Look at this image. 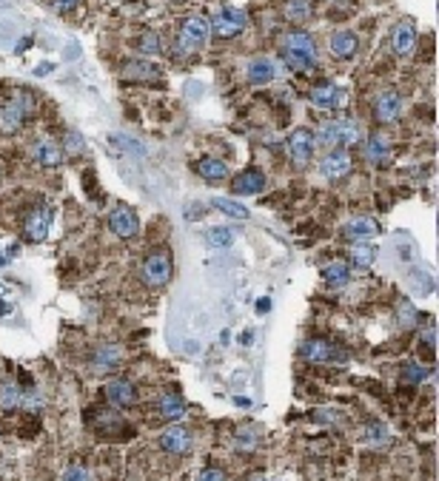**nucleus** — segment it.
<instances>
[{"label":"nucleus","instance_id":"f257e3e1","mask_svg":"<svg viewBox=\"0 0 439 481\" xmlns=\"http://www.w3.org/2000/svg\"><path fill=\"white\" fill-rule=\"evenodd\" d=\"M283 60L297 68V71H308L317 66V43L308 32L303 29H291L283 37Z\"/></svg>","mask_w":439,"mask_h":481},{"label":"nucleus","instance_id":"f03ea898","mask_svg":"<svg viewBox=\"0 0 439 481\" xmlns=\"http://www.w3.org/2000/svg\"><path fill=\"white\" fill-rule=\"evenodd\" d=\"M35 111V103H32V94L29 91H12L6 103L0 106V131L3 134H15L26 117Z\"/></svg>","mask_w":439,"mask_h":481},{"label":"nucleus","instance_id":"7ed1b4c3","mask_svg":"<svg viewBox=\"0 0 439 481\" xmlns=\"http://www.w3.org/2000/svg\"><path fill=\"white\" fill-rule=\"evenodd\" d=\"M209 35H212V23L209 20H205V17H189L180 26V40H177L180 55L194 52L197 46H203L205 40H209Z\"/></svg>","mask_w":439,"mask_h":481},{"label":"nucleus","instance_id":"20e7f679","mask_svg":"<svg viewBox=\"0 0 439 481\" xmlns=\"http://www.w3.org/2000/svg\"><path fill=\"white\" fill-rule=\"evenodd\" d=\"M171 276V256L166 251H154L143 262V282L149 287H163Z\"/></svg>","mask_w":439,"mask_h":481},{"label":"nucleus","instance_id":"39448f33","mask_svg":"<svg viewBox=\"0 0 439 481\" xmlns=\"http://www.w3.org/2000/svg\"><path fill=\"white\" fill-rule=\"evenodd\" d=\"M319 146H342V142H357L359 140V131L354 123H348V120H337V123H326L319 129Z\"/></svg>","mask_w":439,"mask_h":481},{"label":"nucleus","instance_id":"423d86ee","mask_svg":"<svg viewBox=\"0 0 439 481\" xmlns=\"http://www.w3.org/2000/svg\"><path fill=\"white\" fill-rule=\"evenodd\" d=\"M160 447H163L166 453H171V455L189 453L192 450V433L183 424H171V427H166L163 433H160Z\"/></svg>","mask_w":439,"mask_h":481},{"label":"nucleus","instance_id":"0eeeda50","mask_svg":"<svg viewBox=\"0 0 439 481\" xmlns=\"http://www.w3.org/2000/svg\"><path fill=\"white\" fill-rule=\"evenodd\" d=\"M109 228L114 231V236L129 239V236L137 234V228H140V220H137V214L129 205H118L109 216Z\"/></svg>","mask_w":439,"mask_h":481},{"label":"nucleus","instance_id":"6e6552de","mask_svg":"<svg viewBox=\"0 0 439 481\" xmlns=\"http://www.w3.org/2000/svg\"><path fill=\"white\" fill-rule=\"evenodd\" d=\"M314 142L317 140H314V134L308 129L291 131V137H288V154H291V160L297 165H306L311 160V154H314Z\"/></svg>","mask_w":439,"mask_h":481},{"label":"nucleus","instance_id":"1a4fd4ad","mask_svg":"<svg viewBox=\"0 0 439 481\" xmlns=\"http://www.w3.org/2000/svg\"><path fill=\"white\" fill-rule=\"evenodd\" d=\"M49 223H52V211L46 208V205H37L26 216V225H23V231H26V236L32 239V243H43V239L49 236Z\"/></svg>","mask_w":439,"mask_h":481},{"label":"nucleus","instance_id":"9d476101","mask_svg":"<svg viewBox=\"0 0 439 481\" xmlns=\"http://www.w3.org/2000/svg\"><path fill=\"white\" fill-rule=\"evenodd\" d=\"M319 171L326 174L328 180H342L345 174L351 171V154L345 151L342 146H339V149H334V151H331L326 160L319 162Z\"/></svg>","mask_w":439,"mask_h":481},{"label":"nucleus","instance_id":"9b49d317","mask_svg":"<svg viewBox=\"0 0 439 481\" xmlns=\"http://www.w3.org/2000/svg\"><path fill=\"white\" fill-rule=\"evenodd\" d=\"M311 103L322 111H334L339 106H345V88L334 86V83H326V86H319L311 91Z\"/></svg>","mask_w":439,"mask_h":481},{"label":"nucleus","instance_id":"f8f14e48","mask_svg":"<svg viewBox=\"0 0 439 481\" xmlns=\"http://www.w3.org/2000/svg\"><path fill=\"white\" fill-rule=\"evenodd\" d=\"M243 26H245V15L237 12V9H225V12H220V17L212 23V32H214L217 37H234V35L243 32Z\"/></svg>","mask_w":439,"mask_h":481},{"label":"nucleus","instance_id":"ddd939ff","mask_svg":"<svg viewBox=\"0 0 439 481\" xmlns=\"http://www.w3.org/2000/svg\"><path fill=\"white\" fill-rule=\"evenodd\" d=\"M400 94L397 91H382L380 97L374 100V117L380 120V123H394V120L400 117Z\"/></svg>","mask_w":439,"mask_h":481},{"label":"nucleus","instance_id":"4468645a","mask_svg":"<svg viewBox=\"0 0 439 481\" xmlns=\"http://www.w3.org/2000/svg\"><path fill=\"white\" fill-rule=\"evenodd\" d=\"M413 49H417V26H413L411 20H402L394 29V55L408 57Z\"/></svg>","mask_w":439,"mask_h":481},{"label":"nucleus","instance_id":"2eb2a0df","mask_svg":"<svg viewBox=\"0 0 439 481\" xmlns=\"http://www.w3.org/2000/svg\"><path fill=\"white\" fill-rule=\"evenodd\" d=\"M331 55L334 57H339V60H351L354 55H357V49H359V40H357V35L354 32H348V29H339V32H334L331 35Z\"/></svg>","mask_w":439,"mask_h":481},{"label":"nucleus","instance_id":"dca6fc26","mask_svg":"<svg viewBox=\"0 0 439 481\" xmlns=\"http://www.w3.org/2000/svg\"><path fill=\"white\" fill-rule=\"evenodd\" d=\"M106 399L114 404V407H131L137 402V388L126 379H114L109 388H106Z\"/></svg>","mask_w":439,"mask_h":481},{"label":"nucleus","instance_id":"f3484780","mask_svg":"<svg viewBox=\"0 0 439 481\" xmlns=\"http://www.w3.org/2000/svg\"><path fill=\"white\" fill-rule=\"evenodd\" d=\"M277 75H280V66H277V60H271V57H257V60L248 63V80L254 86L271 83Z\"/></svg>","mask_w":439,"mask_h":481},{"label":"nucleus","instance_id":"a211bd4d","mask_svg":"<svg viewBox=\"0 0 439 481\" xmlns=\"http://www.w3.org/2000/svg\"><path fill=\"white\" fill-rule=\"evenodd\" d=\"M377 231L380 228H377V223L371 220V216H357V220H348L342 225V234L348 239H354V243H365V239H371Z\"/></svg>","mask_w":439,"mask_h":481},{"label":"nucleus","instance_id":"6ab92c4d","mask_svg":"<svg viewBox=\"0 0 439 481\" xmlns=\"http://www.w3.org/2000/svg\"><path fill=\"white\" fill-rule=\"evenodd\" d=\"M35 160L40 162V165H49V168H55V165H60L63 162V151H60V146L57 142H52V140H46V137H40L37 142H35Z\"/></svg>","mask_w":439,"mask_h":481},{"label":"nucleus","instance_id":"aec40b11","mask_svg":"<svg viewBox=\"0 0 439 481\" xmlns=\"http://www.w3.org/2000/svg\"><path fill=\"white\" fill-rule=\"evenodd\" d=\"M237 191V194H260V191L265 188V177L254 168V171H243L234 177V185H231Z\"/></svg>","mask_w":439,"mask_h":481},{"label":"nucleus","instance_id":"412c9836","mask_svg":"<svg viewBox=\"0 0 439 481\" xmlns=\"http://www.w3.org/2000/svg\"><path fill=\"white\" fill-rule=\"evenodd\" d=\"M157 413L163 419H183L186 416V404L177 393H163L157 399Z\"/></svg>","mask_w":439,"mask_h":481},{"label":"nucleus","instance_id":"4be33fe9","mask_svg":"<svg viewBox=\"0 0 439 481\" xmlns=\"http://www.w3.org/2000/svg\"><path fill=\"white\" fill-rule=\"evenodd\" d=\"M299 353H303V359H308V362H328V359L334 356V350H331V345H328L326 339H311V342H306Z\"/></svg>","mask_w":439,"mask_h":481},{"label":"nucleus","instance_id":"5701e85b","mask_svg":"<svg viewBox=\"0 0 439 481\" xmlns=\"http://www.w3.org/2000/svg\"><path fill=\"white\" fill-rule=\"evenodd\" d=\"M391 154V142L385 134H374L371 140H368V146H365V157L371 160V162H385Z\"/></svg>","mask_w":439,"mask_h":481},{"label":"nucleus","instance_id":"b1692460","mask_svg":"<svg viewBox=\"0 0 439 481\" xmlns=\"http://www.w3.org/2000/svg\"><path fill=\"white\" fill-rule=\"evenodd\" d=\"M197 171H200V177H205V180H225V177H228V165H225L223 160L205 157V160L197 162Z\"/></svg>","mask_w":439,"mask_h":481},{"label":"nucleus","instance_id":"393cba45","mask_svg":"<svg viewBox=\"0 0 439 481\" xmlns=\"http://www.w3.org/2000/svg\"><path fill=\"white\" fill-rule=\"evenodd\" d=\"M23 399V390L17 388L15 381H3L0 384V411H15Z\"/></svg>","mask_w":439,"mask_h":481},{"label":"nucleus","instance_id":"a878e982","mask_svg":"<svg viewBox=\"0 0 439 481\" xmlns=\"http://www.w3.org/2000/svg\"><path fill=\"white\" fill-rule=\"evenodd\" d=\"M118 362H120V348H114V345L97 348V353H95V368L97 370H111Z\"/></svg>","mask_w":439,"mask_h":481},{"label":"nucleus","instance_id":"bb28decb","mask_svg":"<svg viewBox=\"0 0 439 481\" xmlns=\"http://www.w3.org/2000/svg\"><path fill=\"white\" fill-rule=\"evenodd\" d=\"M123 71H126V77H129V80H154V77L160 75V68H157V66L143 63V60H140V63H129Z\"/></svg>","mask_w":439,"mask_h":481},{"label":"nucleus","instance_id":"cd10ccee","mask_svg":"<svg viewBox=\"0 0 439 481\" xmlns=\"http://www.w3.org/2000/svg\"><path fill=\"white\" fill-rule=\"evenodd\" d=\"M286 17L291 23L308 20L311 17V3H308V0H288V3H286Z\"/></svg>","mask_w":439,"mask_h":481},{"label":"nucleus","instance_id":"c85d7f7f","mask_svg":"<svg viewBox=\"0 0 439 481\" xmlns=\"http://www.w3.org/2000/svg\"><path fill=\"white\" fill-rule=\"evenodd\" d=\"M348 265L345 262H328L326 268H322V276H326V282H331V285H345L348 282Z\"/></svg>","mask_w":439,"mask_h":481},{"label":"nucleus","instance_id":"c756f323","mask_svg":"<svg viewBox=\"0 0 439 481\" xmlns=\"http://www.w3.org/2000/svg\"><path fill=\"white\" fill-rule=\"evenodd\" d=\"M214 205L225 214V216H234V220H248V208L245 205H240V202H234V200H225V197H217L214 200Z\"/></svg>","mask_w":439,"mask_h":481},{"label":"nucleus","instance_id":"7c9ffc66","mask_svg":"<svg viewBox=\"0 0 439 481\" xmlns=\"http://www.w3.org/2000/svg\"><path fill=\"white\" fill-rule=\"evenodd\" d=\"M351 259H354V265H357V268H368V265H371V262L377 259V248H374V245L359 243V245L351 251Z\"/></svg>","mask_w":439,"mask_h":481},{"label":"nucleus","instance_id":"2f4dec72","mask_svg":"<svg viewBox=\"0 0 439 481\" xmlns=\"http://www.w3.org/2000/svg\"><path fill=\"white\" fill-rule=\"evenodd\" d=\"M365 442L371 444V447L388 444V427H382V424H368V427H365Z\"/></svg>","mask_w":439,"mask_h":481},{"label":"nucleus","instance_id":"473e14b6","mask_svg":"<svg viewBox=\"0 0 439 481\" xmlns=\"http://www.w3.org/2000/svg\"><path fill=\"white\" fill-rule=\"evenodd\" d=\"M209 243L214 248H228L231 243H234V234H231L228 228H212L209 231Z\"/></svg>","mask_w":439,"mask_h":481},{"label":"nucleus","instance_id":"72a5a7b5","mask_svg":"<svg viewBox=\"0 0 439 481\" xmlns=\"http://www.w3.org/2000/svg\"><path fill=\"white\" fill-rule=\"evenodd\" d=\"M428 376V368H422V365H405L402 368V381H411V384H417V381H422Z\"/></svg>","mask_w":439,"mask_h":481},{"label":"nucleus","instance_id":"f704fd0d","mask_svg":"<svg viewBox=\"0 0 439 481\" xmlns=\"http://www.w3.org/2000/svg\"><path fill=\"white\" fill-rule=\"evenodd\" d=\"M160 49H163V43H160L157 35H143V37H140V52L154 55V52H160Z\"/></svg>","mask_w":439,"mask_h":481},{"label":"nucleus","instance_id":"c9c22d12","mask_svg":"<svg viewBox=\"0 0 439 481\" xmlns=\"http://www.w3.org/2000/svg\"><path fill=\"white\" fill-rule=\"evenodd\" d=\"M83 149H86V146H83L80 134H75V131H72V134H66V151H68V154H80Z\"/></svg>","mask_w":439,"mask_h":481},{"label":"nucleus","instance_id":"e433bc0d","mask_svg":"<svg viewBox=\"0 0 439 481\" xmlns=\"http://www.w3.org/2000/svg\"><path fill=\"white\" fill-rule=\"evenodd\" d=\"M254 444H257V439H254V430H243L240 433V447H254Z\"/></svg>","mask_w":439,"mask_h":481},{"label":"nucleus","instance_id":"4c0bfd02","mask_svg":"<svg viewBox=\"0 0 439 481\" xmlns=\"http://www.w3.org/2000/svg\"><path fill=\"white\" fill-rule=\"evenodd\" d=\"M83 0H57V12H68V9H75V6H80Z\"/></svg>","mask_w":439,"mask_h":481},{"label":"nucleus","instance_id":"58836bf2","mask_svg":"<svg viewBox=\"0 0 439 481\" xmlns=\"http://www.w3.org/2000/svg\"><path fill=\"white\" fill-rule=\"evenodd\" d=\"M63 475H66V478H86L88 473H86V470H80V467H72V470H66Z\"/></svg>","mask_w":439,"mask_h":481},{"label":"nucleus","instance_id":"ea45409f","mask_svg":"<svg viewBox=\"0 0 439 481\" xmlns=\"http://www.w3.org/2000/svg\"><path fill=\"white\" fill-rule=\"evenodd\" d=\"M200 478H203V481H205V478H223V473H220V470H203Z\"/></svg>","mask_w":439,"mask_h":481}]
</instances>
